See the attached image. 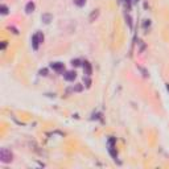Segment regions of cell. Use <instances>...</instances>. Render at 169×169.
Returning <instances> with one entry per match:
<instances>
[{
    "instance_id": "obj_1",
    "label": "cell",
    "mask_w": 169,
    "mask_h": 169,
    "mask_svg": "<svg viewBox=\"0 0 169 169\" xmlns=\"http://www.w3.org/2000/svg\"><path fill=\"white\" fill-rule=\"evenodd\" d=\"M13 160V154L11 151H8L7 148H3L2 151H0V161L2 163H11V161Z\"/></svg>"
},
{
    "instance_id": "obj_2",
    "label": "cell",
    "mask_w": 169,
    "mask_h": 169,
    "mask_svg": "<svg viewBox=\"0 0 169 169\" xmlns=\"http://www.w3.org/2000/svg\"><path fill=\"white\" fill-rule=\"evenodd\" d=\"M42 42H44V34H42L41 32L34 33L33 37H32V46H33V49L37 50L38 46H40V44H42Z\"/></svg>"
},
{
    "instance_id": "obj_3",
    "label": "cell",
    "mask_w": 169,
    "mask_h": 169,
    "mask_svg": "<svg viewBox=\"0 0 169 169\" xmlns=\"http://www.w3.org/2000/svg\"><path fill=\"white\" fill-rule=\"evenodd\" d=\"M75 77H77V73H75V71H73V70L66 71V73L63 74V78H65L66 81H74Z\"/></svg>"
},
{
    "instance_id": "obj_4",
    "label": "cell",
    "mask_w": 169,
    "mask_h": 169,
    "mask_svg": "<svg viewBox=\"0 0 169 169\" xmlns=\"http://www.w3.org/2000/svg\"><path fill=\"white\" fill-rule=\"evenodd\" d=\"M34 8H36V5H34V3H33V2L27 3V5H25V13L31 15V13H33V12H34Z\"/></svg>"
},
{
    "instance_id": "obj_5",
    "label": "cell",
    "mask_w": 169,
    "mask_h": 169,
    "mask_svg": "<svg viewBox=\"0 0 169 169\" xmlns=\"http://www.w3.org/2000/svg\"><path fill=\"white\" fill-rule=\"evenodd\" d=\"M50 67H52L53 70H56V71H63V63H61V62L50 63Z\"/></svg>"
},
{
    "instance_id": "obj_6",
    "label": "cell",
    "mask_w": 169,
    "mask_h": 169,
    "mask_svg": "<svg viewBox=\"0 0 169 169\" xmlns=\"http://www.w3.org/2000/svg\"><path fill=\"white\" fill-rule=\"evenodd\" d=\"M83 69H85V74L87 75H91V73H93V70H91V65H90V62H87V61H85L83 62Z\"/></svg>"
},
{
    "instance_id": "obj_7",
    "label": "cell",
    "mask_w": 169,
    "mask_h": 169,
    "mask_svg": "<svg viewBox=\"0 0 169 169\" xmlns=\"http://www.w3.org/2000/svg\"><path fill=\"white\" fill-rule=\"evenodd\" d=\"M98 16H99V9H94L91 12V15H90V17H89V21L93 23V21H95L96 19H98Z\"/></svg>"
},
{
    "instance_id": "obj_8",
    "label": "cell",
    "mask_w": 169,
    "mask_h": 169,
    "mask_svg": "<svg viewBox=\"0 0 169 169\" xmlns=\"http://www.w3.org/2000/svg\"><path fill=\"white\" fill-rule=\"evenodd\" d=\"M41 20H42V21H44V23H45V24H49V23H50V21H52V20H53V16H52V15H50V13H44V15H42V16H41Z\"/></svg>"
},
{
    "instance_id": "obj_9",
    "label": "cell",
    "mask_w": 169,
    "mask_h": 169,
    "mask_svg": "<svg viewBox=\"0 0 169 169\" xmlns=\"http://www.w3.org/2000/svg\"><path fill=\"white\" fill-rule=\"evenodd\" d=\"M0 12H2V15H7L8 13V7L5 4H2L0 5Z\"/></svg>"
},
{
    "instance_id": "obj_10",
    "label": "cell",
    "mask_w": 169,
    "mask_h": 169,
    "mask_svg": "<svg viewBox=\"0 0 169 169\" xmlns=\"http://www.w3.org/2000/svg\"><path fill=\"white\" fill-rule=\"evenodd\" d=\"M74 4L78 7H83L86 4V0H74Z\"/></svg>"
},
{
    "instance_id": "obj_11",
    "label": "cell",
    "mask_w": 169,
    "mask_h": 169,
    "mask_svg": "<svg viewBox=\"0 0 169 169\" xmlns=\"http://www.w3.org/2000/svg\"><path fill=\"white\" fill-rule=\"evenodd\" d=\"M40 75H44V77H46V75H48V69H41L40 70Z\"/></svg>"
},
{
    "instance_id": "obj_12",
    "label": "cell",
    "mask_w": 169,
    "mask_h": 169,
    "mask_svg": "<svg viewBox=\"0 0 169 169\" xmlns=\"http://www.w3.org/2000/svg\"><path fill=\"white\" fill-rule=\"evenodd\" d=\"M71 65H73V66H80V60H73L71 61Z\"/></svg>"
},
{
    "instance_id": "obj_13",
    "label": "cell",
    "mask_w": 169,
    "mask_h": 169,
    "mask_svg": "<svg viewBox=\"0 0 169 169\" xmlns=\"http://www.w3.org/2000/svg\"><path fill=\"white\" fill-rule=\"evenodd\" d=\"M90 83H91V81H90L89 78H87V80H86V87H90V86H91Z\"/></svg>"
},
{
    "instance_id": "obj_14",
    "label": "cell",
    "mask_w": 169,
    "mask_h": 169,
    "mask_svg": "<svg viewBox=\"0 0 169 169\" xmlns=\"http://www.w3.org/2000/svg\"><path fill=\"white\" fill-rule=\"evenodd\" d=\"M82 90V86L81 85H77V87H75V91H81Z\"/></svg>"
},
{
    "instance_id": "obj_15",
    "label": "cell",
    "mask_w": 169,
    "mask_h": 169,
    "mask_svg": "<svg viewBox=\"0 0 169 169\" xmlns=\"http://www.w3.org/2000/svg\"><path fill=\"white\" fill-rule=\"evenodd\" d=\"M7 46V41H3V45H2V49H5Z\"/></svg>"
},
{
    "instance_id": "obj_16",
    "label": "cell",
    "mask_w": 169,
    "mask_h": 169,
    "mask_svg": "<svg viewBox=\"0 0 169 169\" xmlns=\"http://www.w3.org/2000/svg\"><path fill=\"white\" fill-rule=\"evenodd\" d=\"M167 90H168V91H169V83L167 85Z\"/></svg>"
},
{
    "instance_id": "obj_17",
    "label": "cell",
    "mask_w": 169,
    "mask_h": 169,
    "mask_svg": "<svg viewBox=\"0 0 169 169\" xmlns=\"http://www.w3.org/2000/svg\"><path fill=\"white\" fill-rule=\"evenodd\" d=\"M134 2H138V0H134Z\"/></svg>"
}]
</instances>
